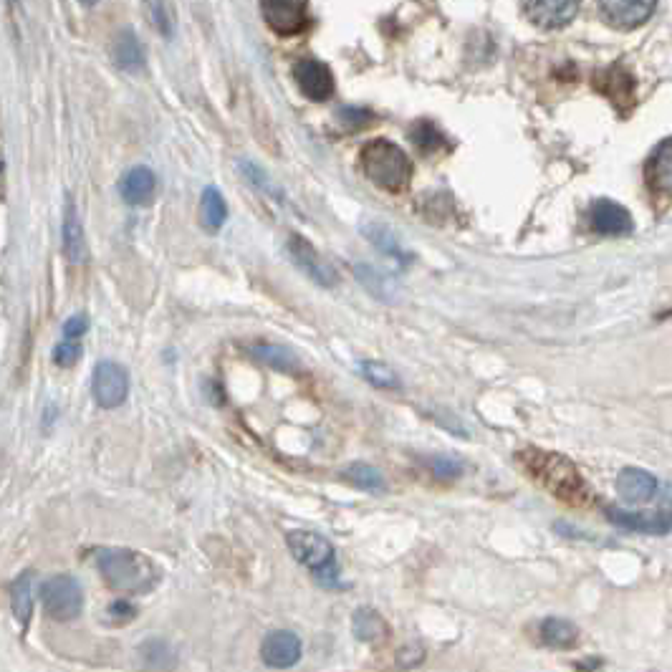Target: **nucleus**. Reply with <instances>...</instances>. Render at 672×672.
<instances>
[{
	"label": "nucleus",
	"instance_id": "1",
	"mask_svg": "<svg viewBox=\"0 0 672 672\" xmlns=\"http://www.w3.org/2000/svg\"><path fill=\"white\" fill-rule=\"evenodd\" d=\"M518 463L526 468V473L541 488H546L559 501L569 503V506H587V503H592V491H589L587 480L564 455L551 453V450L526 448L518 453Z\"/></svg>",
	"mask_w": 672,
	"mask_h": 672
},
{
	"label": "nucleus",
	"instance_id": "2",
	"mask_svg": "<svg viewBox=\"0 0 672 672\" xmlns=\"http://www.w3.org/2000/svg\"><path fill=\"white\" fill-rule=\"evenodd\" d=\"M96 566L109 589L119 594H150L162 582V571L142 551L107 546L96 551Z\"/></svg>",
	"mask_w": 672,
	"mask_h": 672
},
{
	"label": "nucleus",
	"instance_id": "3",
	"mask_svg": "<svg viewBox=\"0 0 672 672\" xmlns=\"http://www.w3.org/2000/svg\"><path fill=\"white\" fill-rule=\"evenodd\" d=\"M359 167L369 182L387 192H405L412 182V162L400 144L372 139L359 152Z\"/></svg>",
	"mask_w": 672,
	"mask_h": 672
},
{
	"label": "nucleus",
	"instance_id": "4",
	"mask_svg": "<svg viewBox=\"0 0 672 672\" xmlns=\"http://www.w3.org/2000/svg\"><path fill=\"white\" fill-rule=\"evenodd\" d=\"M286 544L294 559L311 571L316 582L324 587L339 584V564H336V551L329 539L314 534V531H288Z\"/></svg>",
	"mask_w": 672,
	"mask_h": 672
},
{
	"label": "nucleus",
	"instance_id": "5",
	"mask_svg": "<svg viewBox=\"0 0 672 672\" xmlns=\"http://www.w3.org/2000/svg\"><path fill=\"white\" fill-rule=\"evenodd\" d=\"M41 604L43 612L56 622H69L76 619L84 609V589L79 579L71 574H56L46 579L41 587Z\"/></svg>",
	"mask_w": 672,
	"mask_h": 672
},
{
	"label": "nucleus",
	"instance_id": "6",
	"mask_svg": "<svg viewBox=\"0 0 672 672\" xmlns=\"http://www.w3.org/2000/svg\"><path fill=\"white\" fill-rule=\"evenodd\" d=\"M91 395L102 410H117L119 405H124L129 395L127 369L109 359L96 364L94 377H91Z\"/></svg>",
	"mask_w": 672,
	"mask_h": 672
},
{
	"label": "nucleus",
	"instance_id": "7",
	"mask_svg": "<svg viewBox=\"0 0 672 672\" xmlns=\"http://www.w3.org/2000/svg\"><path fill=\"white\" fill-rule=\"evenodd\" d=\"M261 13L278 36H296L309 26L306 0H261Z\"/></svg>",
	"mask_w": 672,
	"mask_h": 672
},
{
	"label": "nucleus",
	"instance_id": "8",
	"mask_svg": "<svg viewBox=\"0 0 672 672\" xmlns=\"http://www.w3.org/2000/svg\"><path fill=\"white\" fill-rule=\"evenodd\" d=\"M286 251L288 258L294 261V266L299 268L301 273L311 278L314 283L324 288H334L336 286V271L319 256L314 246H311V240H306L304 235H288L286 240Z\"/></svg>",
	"mask_w": 672,
	"mask_h": 672
},
{
	"label": "nucleus",
	"instance_id": "9",
	"mask_svg": "<svg viewBox=\"0 0 672 672\" xmlns=\"http://www.w3.org/2000/svg\"><path fill=\"white\" fill-rule=\"evenodd\" d=\"M657 0H599V13L604 21L619 31H632L650 21Z\"/></svg>",
	"mask_w": 672,
	"mask_h": 672
},
{
	"label": "nucleus",
	"instance_id": "10",
	"mask_svg": "<svg viewBox=\"0 0 672 672\" xmlns=\"http://www.w3.org/2000/svg\"><path fill=\"white\" fill-rule=\"evenodd\" d=\"M607 521L614 523L617 528H627L635 534L645 536H665L672 531V508H662V511L647 513V511H624V508H607Z\"/></svg>",
	"mask_w": 672,
	"mask_h": 672
},
{
	"label": "nucleus",
	"instance_id": "11",
	"mask_svg": "<svg viewBox=\"0 0 672 672\" xmlns=\"http://www.w3.org/2000/svg\"><path fill=\"white\" fill-rule=\"evenodd\" d=\"M582 0H523V13L536 28L556 31L574 21Z\"/></svg>",
	"mask_w": 672,
	"mask_h": 672
},
{
	"label": "nucleus",
	"instance_id": "12",
	"mask_svg": "<svg viewBox=\"0 0 672 672\" xmlns=\"http://www.w3.org/2000/svg\"><path fill=\"white\" fill-rule=\"evenodd\" d=\"M294 79L301 94L311 102H326L334 94V74H331L329 66L316 59H301L294 66Z\"/></svg>",
	"mask_w": 672,
	"mask_h": 672
},
{
	"label": "nucleus",
	"instance_id": "13",
	"mask_svg": "<svg viewBox=\"0 0 672 672\" xmlns=\"http://www.w3.org/2000/svg\"><path fill=\"white\" fill-rule=\"evenodd\" d=\"M261 657L268 667L286 670L301 660V640L291 630H273L263 637Z\"/></svg>",
	"mask_w": 672,
	"mask_h": 672
},
{
	"label": "nucleus",
	"instance_id": "14",
	"mask_svg": "<svg viewBox=\"0 0 672 672\" xmlns=\"http://www.w3.org/2000/svg\"><path fill=\"white\" fill-rule=\"evenodd\" d=\"M589 223L597 230L599 235H630L635 230V220H632L630 210L624 205L614 203V200H597V203L589 208Z\"/></svg>",
	"mask_w": 672,
	"mask_h": 672
},
{
	"label": "nucleus",
	"instance_id": "15",
	"mask_svg": "<svg viewBox=\"0 0 672 672\" xmlns=\"http://www.w3.org/2000/svg\"><path fill=\"white\" fill-rule=\"evenodd\" d=\"M617 493L622 496V501L627 503H650L652 498L660 493V480L650 473V470L642 468H624L617 475Z\"/></svg>",
	"mask_w": 672,
	"mask_h": 672
},
{
	"label": "nucleus",
	"instance_id": "16",
	"mask_svg": "<svg viewBox=\"0 0 672 672\" xmlns=\"http://www.w3.org/2000/svg\"><path fill=\"white\" fill-rule=\"evenodd\" d=\"M157 192V177L150 167H132L127 175L122 177L119 182V195L127 205H134V208H142V205H150L155 200Z\"/></svg>",
	"mask_w": 672,
	"mask_h": 672
},
{
	"label": "nucleus",
	"instance_id": "17",
	"mask_svg": "<svg viewBox=\"0 0 672 672\" xmlns=\"http://www.w3.org/2000/svg\"><path fill=\"white\" fill-rule=\"evenodd\" d=\"M61 240H64V253L74 266H81L89 258V248H86L84 225H81L79 213H76L74 200L66 198L64 210V225H61Z\"/></svg>",
	"mask_w": 672,
	"mask_h": 672
},
{
	"label": "nucleus",
	"instance_id": "18",
	"mask_svg": "<svg viewBox=\"0 0 672 672\" xmlns=\"http://www.w3.org/2000/svg\"><path fill=\"white\" fill-rule=\"evenodd\" d=\"M11 607L18 622L28 627L33 617V607H36V571L33 569L18 574L16 582L11 584Z\"/></svg>",
	"mask_w": 672,
	"mask_h": 672
},
{
	"label": "nucleus",
	"instance_id": "19",
	"mask_svg": "<svg viewBox=\"0 0 672 672\" xmlns=\"http://www.w3.org/2000/svg\"><path fill=\"white\" fill-rule=\"evenodd\" d=\"M647 185L662 195H672V139H665L652 152L647 162Z\"/></svg>",
	"mask_w": 672,
	"mask_h": 672
},
{
	"label": "nucleus",
	"instance_id": "20",
	"mask_svg": "<svg viewBox=\"0 0 672 672\" xmlns=\"http://www.w3.org/2000/svg\"><path fill=\"white\" fill-rule=\"evenodd\" d=\"M539 635L541 642L546 647H554V650H571L579 642V627L569 619L561 617H546L544 622L539 624Z\"/></svg>",
	"mask_w": 672,
	"mask_h": 672
},
{
	"label": "nucleus",
	"instance_id": "21",
	"mask_svg": "<svg viewBox=\"0 0 672 672\" xmlns=\"http://www.w3.org/2000/svg\"><path fill=\"white\" fill-rule=\"evenodd\" d=\"M251 357L258 359L261 364L271 367L273 372H283V374H299L301 369V359L296 357L294 352H288L286 347H278V344H253L251 347Z\"/></svg>",
	"mask_w": 672,
	"mask_h": 672
},
{
	"label": "nucleus",
	"instance_id": "22",
	"mask_svg": "<svg viewBox=\"0 0 672 672\" xmlns=\"http://www.w3.org/2000/svg\"><path fill=\"white\" fill-rule=\"evenodd\" d=\"M354 276H357V281L362 283L364 288H367L374 299H379V301H395L397 299L395 278L387 276V273H382L379 268L367 266V263H357V266H354Z\"/></svg>",
	"mask_w": 672,
	"mask_h": 672
},
{
	"label": "nucleus",
	"instance_id": "23",
	"mask_svg": "<svg viewBox=\"0 0 672 672\" xmlns=\"http://www.w3.org/2000/svg\"><path fill=\"white\" fill-rule=\"evenodd\" d=\"M200 220H203L208 233H218L228 220V203H225L223 192L218 187H205L203 198H200Z\"/></svg>",
	"mask_w": 672,
	"mask_h": 672
},
{
	"label": "nucleus",
	"instance_id": "24",
	"mask_svg": "<svg viewBox=\"0 0 672 672\" xmlns=\"http://www.w3.org/2000/svg\"><path fill=\"white\" fill-rule=\"evenodd\" d=\"M597 86L604 96H609L619 107L632 104V76L622 66H614V69L604 71L597 79Z\"/></svg>",
	"mask_w": 672,
	"mask_h": 672
},
{
	"label": "nucleus",
	"instance_id": "25",
	"mask_svg": "<svg viewBox=\"0 0 672 672\" xmlns=\"http://www.w3.org/2000/svg\"><path fill=\"white\" fill-rule=\"evenodd\" d=\"M352 632H354V637L362 642H379L387 637L390 627H387V622H384L382 614H379L377 609L362 607L354 612Z\"/></svg>",
	"mask_w": 672,
	"mask_h": 672
},
{
	"label": "nucleus",
	"instance_id": "26",
	"mask_svg": "<svg viewBox=\"0 0 672 672\" xmlns=\"http://www.w3.org/2000/svg\"><path fill=\"white\" fill-rule=\"evenodd\" d=\"M114 64L124 71H139L144 66V51L132 31H122L112 43Z\"/></svg>",
	"mask_w": 672,
	"mask_h": 672
},
{
	"label": "nucleus",
	"instance_id": "27",
	"mask_svg": "<svg viewBox=\"0 0 672 672\" xmlns=\"http://www.w3.org/2000/svg\"><path fill=\"white\" fill-rule=\"evenodd\" d=\"M362 233H364V238L369 240V243H372V246H377L379 251H384L387 253V256H392V258H397V261H410V253L405 251V248H402V243L400 240H397V235L392 233L390 228H387V225H382V223H362Z\"/></svg>",
	"mask_w": 672,
	"mask_h": 672
},
{
	"label": "nucleus",
	"instance_id": "28",
	"mask_svg": "<svg viewBox=\"0 0 672 672\" xmlns=\"http://www.w3.org/2000/svg\"><path fill=\"white\" fill-rule=\"evenodd\" d=\"M342 478L349 480L354 488H362V491H369V493H384V488H387L384 475L369 463L347 465V468L342 470Z\"/></svg>",
	"mask_w": 672,
	"mask_h": 672
},
{
	"label": "nucleus",
	"instance_id": "29",
	"mask_svg": "<svg viewBox=\"0 0 672 672\" xmlns=\"http://www.w3.org/2000/svg\"><path fill=\"white\" fill-rule=\"evenodd\" d=\"M359 372H362V377L367 379L369 384H374L379 390H400L402 387V379L397 377V372L390 367V364L364 359V362L359 364Z\"/></svg>",
	"mask_w": 672,
	"mask_h": 672
},
{
	"label": "nucleus",
	"instance_id": "30",
	"mask_svg": "<svg viewBox=\"0 0 672 672\" xmlns=\"http://www.w3.org/2000/svg\"><path fill=\"white\" fill-rule=\"evenodd\" d=\"M410 137L422 152H438L445 144V137L440 134V129L432 122H417L415 127H412Z\"/></svg>",
	"mask_w": 672,
	"mask_h": 672
},
{
	"label": "nucleus",
	"instance_id": "31",
	"mask_svg": "<svg viewBox=\"0 0 672 672\" xmlns=\"http://www.w3.org/2000/svg\"><path fill=\"white\" fill-rule=\"evenodd\" d=\"M425 463H427V468H430V473L438 480H455L465 473V465L460 463L455 455H445V453L432 455V458H427Z\"/></svg>",
	"mask_w": 672,
	"mask_h": 672
},
{
	"label": "nucleus",
	"instance_id": "32",
	"mask_svg": "<svg viewBox=\"0 0 672 672\" xmlns=\"http://www.w3.org/2000/svg\"><path fill=\"white\" fill-rule=\"evenodd\" d=\"M336 119H339V124H342L344 129L357 132V129H364L367 124L374 122V114L362 107H342L339 112H336Z\"/></svg>",
	"mask_w": 672,
	"mask_h": 672
},
{
	"label": "nucleus",
	"instance_id": "33",
	"mask_svg": "<svg viewBox=\"0 0 672 672\" xmlns=\"http://www.w3.org/2000/svg\"><path fill=\"white\" fill-rule=\"evenodd\" d=\"M243 175L248 177V180L253 182V185L258 187V190H263V192H268V195H273V198H281V192H278V187L273 185L271 180H268V175L266 172H263V167H258V165H253V162H243Z\"/></svg>",
	"mask_w": 672,
	"mask_h": 672
},
{
	"label": "nucleus",
	"instance_id": "34",
	"mask_svg": "<svg viewBox=\"0 0 672 672\" xmlns=\"http://www.w3.org/2000/svg\"><path fill=\"white\" fill-rule=\"evenodd\" d=\"M81 359V344H76V339H64L59 347L54 349V362L59 367H74Z\"/></svg>",
	"mask_w": 672,
	"mask_h": 672
},
{
	"label": "nucleus",
	"instance_id": "35",
	"mask_svg": "<svg viewBox=\"0 0 672 672\" xmlns=\"http://www.w3.org/2000/svg\"><path fill=\"white\" fill-rule=\"evenodd\" d=\"M61 331H64V339H81V336L89 331V316L86 314L69 316V319L64 321V326H61Z\"/></svg>",
	"mask_w": 672,
	"mask_h": 672
},
{
	"label": "nucleus",
	"instance_id": "36",
	"mask_svg": "<svg viewBox=\"0 0 672 672\" xmlns=\"http://www.w3.org/2000/svg\"><path fill=\"white\" fill-rule=\"evenodd\" d=\"M109 614H112L114 624H127V622H132L137 609H134L129 602H124V599H119V602L109 604Z\"/></svg>",
	"mask_w": 672,
	"mask_h": 672
},
{
	"label": "nucleus",
	"instance_id": "37",
	"mask_svg": "<svg viewBox=\"0 0 672 672\" xmlns=\"http://www.w3.org/2000/svg\"><path fill=\"white\" fill-rule=\"evenodd\" d=\"M81 3H86V6H91V3H96V0H81Z\"/></svg>",
	"mask_w": 672,
	"mask_h": 672
}]
</instances>
